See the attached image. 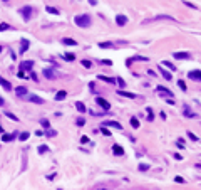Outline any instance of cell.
Here are the masks:
<instances>
[{
	"mask_svg": "<svg viewBox=\"0 0 201 190\" xmlns=\"http://www.w3.org/2000/svg\"><path fill=\"white\" fill-rule=\"evenodd\" d=\"M0 86H2L3 89H7V91H10V89H12V84H10V82H8L7 79H3L2 76H0Z\"/></svg>",
	"mask_w": 201,
	"mask_h": 190,
	"instance_id": "17",
	"label": "cell"
},
{
	"mask_svg": "<svg viewBox=\"0 0 201 190\" xmlns=\"http://www.w3.org/2000/svg\"><path fill=\"white\" fill-rule=\"evenodd\" d=\"M44 76L47 77V79H57L59 74L54 69H44Z\"/></svg>",
	"mask_w": 201,
	"mask_h": 190,
	"instance_id": "9",
	"label": "cell"
},
{
	"mask_svg": "<svg viewBox=\"0 0 201 190\" xmlns=\"http://www.w3.org/2000/svg\"><path fill=\"white\" fill-rule=\"evenodd\" d=\"M183 115L186 116V118H198V115H196L189 106H183Z\"/></svg>",
	"mask_w": 201,
	"mask_h": 190,
	"instance_id": "7",
	"label": "cell"
},
{
	"mask_svg": "<svg viewBox=\"0 0 201 190\" xmlns=\"http://www.w3.org/2000/svg\"><path fill=\"white\" fill-rule=\"evenodd\" d=\"M158 71H161V76H163L166 81H171V79H173V76H171V72H168V71L164 69V67H161V66H159V69H158Z\"/></svg>",
	"mask_w": 201,
	"mask_h": 190,
	"instance_id": "15",
	"label": "cell"
},
{
	"mask_svg": "<svg viewBox=\"0 0 201 190\" xmlns=\"http://www.w3.org/2000/svg\"><path fill=\"white\" fill-rule=\"evenodd\" d=\"M116 22H117V25H126V24H127V17L126 15H122V14H119V15H117L116 17Z\"/></svg>",
	"mask_w": 201,
	"mask_h": 190,
	"instance_id": "12",
	"label": "cell"
},
{
	"mask_svg": "<svg viewBox=\"0 0 201 190\" xmlns=\"http://www.w3.org/2000/svg\"><path fill=\"white\" fill-rule=\"evenodd\" d=\"M40 125H42L45 130H50V121H49V120H45V118L40 120Z\"/></svg>",
	"mask_w": 201,
	"mask_h": 190,
	"instance_id": "27",
	"label": "cell"
},
{
	"mask_svg": "<svg viewBox=\"0 0 201 190\" xmlns=\"http://www.w3.org/2000/svg\"><path fill=\"white\" fill-rule=\"evenodd\" d=\"M64 59H66V61H76V56L72 54V52H67V54L64 56Z\"/></svg>",
	"mask_w": 201,
	"mask_h": 190,
	"instance_id": "32",
	"label": "cell"
},
{
	"mask_svg": "<svg viewBox=\"0 0 201 190\" xmlns=\"http://www.w3.org/2000/svg\"><path fill=\"white\" fill-rule=\"evenodd\" d=\"M112 153L117 155V157H122V155H124V148H122L121 145H114V147H112Z\"/></svg>",
	"mask_w": 201,
	"mask_h": 190,
	"instance_id": "11",
	"label": "cell"
},
{
	"mask_svg": "<svg viewBox=\"0 0 201 190\" xmlns=\"http://www.w3.org/2000/svg\"><path fill=\"white\" fill-rule=\"evenodd\" d=\"M188 136H189V138H191V140H193V141H198V140H199V138H198V136H196L194 133H191V131H188Z\"/></svg>",
	"mask_w": 201,
	"mask_h": 190,
	"instance_id": "40",
	"label": "cell"
},
{
	"mask_svg": "<svg viewBox=\"0 0 201 190\" xmlns=\"http://www.w3.org/2000/svg\"><path fill=\"white\" fill-rule=\"evenodd\" d=\"M66 96H67L66 91H59L57 94H56V99H57V101H62V99H66Z\"/></svg>",
	"mask_w": 201,
	"mask_h": 190,
	"instance_id": "26",
	"label": "cell"
},
{
	"mask_svg": "<svg viewBox=\"0 0 201 190\" xmlns=\"http://www.w3.org/2000/svg\"><path fill=\"white\" fill-rule=\"evenodd\" d=\"M102 128H107V126H111V128H116V130H122V125L119 121H102Z\"/></svg>",
	"mask_w": 201,
	"mask_h": 190,
	"instance_id": "4",
	"label": "cell"
},
{
	"mask_svg": "<svg viewBox=\"0 0 201 190\" xmlns=\"http://www.w3.org/2000/svg\"><path fill=\"white\" fill-rule=\"evenodd\" d=\"M161 67H168V69H171V71H176V66L173 64V62H169V61H163Z\"/></svg>",
	"mask_w": 201,
	"mask_h": 190,
	"instance_id": "23",
	"label": "cell"
},
{
	"mask_svg": "<svg viewBox=\"0 0 201 190\" xmlns=\"http://www.w3.org/2000/svg\"><path fill=\"white\" fill-rule=\"evenodd\" d=\"M148 74H149V76H156V72H154V71H151V69H148Z\"/></svg>",
	"mask_w": 201,
	"mask_h": 190,
	"instance_id": "47",
	"label": "cell"
},
{
	"mask_svg": "<svg viewBox=\"0 0 201 190\" xmlns=\"http://www.w3.org/2000/svg\"><path fill=\"white\" fill-rule=\"evenodd\" d=\"M17 76H19V77H27V76H25V72H24V71H19V72H17Z\"/></svg>",
	"mask_w": 201,
	"mask_h": 190,
	"instance_id": "46",
	"label": "cell"
},
{
	"mask_svg": "<svg viewBox=\"0 0 201 190\" xmlns=\"http://www.w3.org/2000/svg\"><path fill=\"white\" fill-rule=\"evenodd\" d=\"M97 79H101V81H104V82H111V84H114V82H116V79H114V77H107V76H97Z\"/></svg>",
	"mask_w": 201,
	"mask_h": 190,
	"instance_id": "22",
	"label": "cell"
},
{
	"mask_svg": "<svg viewBox=\"0 0 201 190\" xmlns=\"http://www.w3.org/2000/svg\"><path fill=\"white\" fill-rule=\"evenodd\" d=\"M45 8H47L49 14H54V15H59V14H61V10H57L56 7H45Z\"/></svg>",
	"mask_w": 201,
	"mask_h": 190,
	"instance_id": "28",
	"label": "cell"
},
{
	"mask_svg": "<svg viewBox=\"0 0 201 190\" xmlns=\"http://www.w3.org/2000/svg\"><path fill=\"white\" fill-rule=\"evenodd\" d=\"M132 61H149V57H144V56H134L131 61H127V64H131Z\"/></svg>",
	"mask_w": 201,
	"mask_h": 190,
	"instance_id": "25",
	"label": "cell"
},
{
	"mask_svg": "<svg viewBox=\"0 0 201 190\" xmlns=\"http://www.w3.org/2000/svg\"><path fill=\"white\" fill-rule=\"evenodd\" d=\"M96 103H97V104H99V106H101V108H102V109H106V113H107V111H109V109H111V104H109V103H107V101H106L104 98H101V96H99V98H96Z\"/></svg>",
	"mask_w": 201,
	"mask_h": 190,
	"instance_id": "5",
	"label": "cell"
},
{
	"mask_svg": "<svg viewBox=\"0 0 201 190\" xmlns=\"http://www.w3.org/2000/svg\"><path fill=\"white\" fill-rule=\"evenodd\" d=\"M131 126H132V128H136V130H138L139 126H141V123H139V120L136 118V116H132V118H131Z\"/></svg>",
	"mask_w": 201,
	"mask_h": 190,
	"instance_id": "24",
	"label": "cell"
},
{
	"mask_svg": "<svg viewBox=\"0 0 201 190\" xmlns=\"http://www.w3.org/2000/svg\"><path fill=\"white\" fill-rule=\"evenodd\" d=\"M29 136H30V133H29V131H24V133H20V141H25V140H29Z\"/></svg>",
	"mask_w": 201,
	"mask_h": 190,
	"instance_id": "31",
	"label": "cell"
},
{
	"mask_svg": "<svg viewBox=\"0 0 201 190\" xmlns=\"http://www.w3.org/2000/svg\"><path fill=\"white\" fill-rule=\"evenodd\" d=\"M174 180H176L178 183H184V178H183V177H179V175H178V177H174Z\"/></svg>",
	"mask_w": 201,
	"mask_h": 190,
	"instance_id": "44",
	"label": "cell"
},
{
	"mask_svg": "<svg viewBox=\"0 0 201 190\" xmlns=\"http://www.w3.org/2000/svg\"><path fill=\"white\" fill-rule=\"evenodd\" d=\"M0 51H2V47H0Z\"/></svg>",
	"mask_w": 201,
	"mask_h": 190,
	"instance_id": "51",
	"label": "cell"
},
{
	"mask_svg": "<svg viewBox=\"0 0 201 190\" xmlns=\"http://www.w3.org/2000/svg\"><path fill=\"white\" fill-rule=\"evenodd\" d=\"M61 44H64V46H76V41L74 39H71V37H64L62 41H61Z\"/></svg>",
	"mask_w": 201,
	"mask_h": 190,
	"instance_id": "18",
	"label": "cell"
},
{
	"mask_svg": "<svg viewBox=\"0 0 201 190\" xmlns=\"http://www.w3.org/2000/svg\"><path fill=\"white\" fill-rule=\"evenodd\" d=\"M15 136H17L15 133H5V135L2 136V141H5V143H7V141H12Z\"/></svg>",
	"mask_w": 201,
	"mask_h": 190,
	"instance_id": "21",
	"label": "cell"
},
{
	"mask_svg": "<svg viewBox=\"0 0 201 190\" xmlns=\"http://www.w3.org/2000/svg\"><path fill=\"white\" fill-rule=\"evenodd\" d=\"M5 115H7V116H8V118H10V120H13V121H19V118H17V116L13 115V113H8V111H7Z\"/></svg>",
	"mask_w": 201,
	"mask_h": 190,
	"instance_id": "41",
	"label": "cell"
},
{
	"mask_svg": "<svg viewBox=\"0 0 201 190\" xmlns=\"http://www.w3.org/2000/svg\"><path fill=\"white\" fill-rule=\"evenodd\" d=\"M116 82H117V86H121V87H124V86H126V82H124V79H122V77H117Z\"/></svg>",
	"mask_w": 201,
	"mask_h": 190,
	"instance_id": "34",
	"label": "cell"
},
{
	"mask_svg": "<svg viewBox=\"0 0 201 190\" xmlns=\"http://www.w3.org/2000/svg\"><path fill=\"white\" fill-rule=\"evenodd\" d=\"M76 123H77V126H84V125H86V121H84V118H79V120L76 121Z\"/></svg>",
	"mask_w": 201,
	"mask_h": 190,
	"instance_id": "42",
	"label": "cell"
},
{
	"mask_svg": "<svg viewBox=\"0 0 201 190\" xmlns=\"http://www.w3.org/2000/svg\"><path fill=\"white\" fill-rule=\"evenodd\" d=\"M82 66H84V67H87V69H89V67L92 66V62H91V61H87V59H84V61H82Z\"/></svg>",
	"mask_w": 201,
	"mask_h": 190,
	"instance_id": "38",
	"label": "cell"
},
{
	"mask_svg": "<svg viewBox=\"0 0 201 190\" xmlns=\"http://www.w3.org/2000/svg\"><path fill=\"white\" fill-rule=\"evenodd\" d=\"M178 86H179V87H181V89H183V91H186V89H188V87H186V84H184V81H183V79H179V81H178Z\"/></svg>",
	"mask_w": 201,
	"mask_h": 190,
	"instance_id": "36",
	"label": "cell"
},
{
	"mask_svg": "<svg viewBox=\"0 0 201 190\" xmlns=\"http://www.w3.org/2000/svg\"><path fill=\"white\" fill-rule=\"evenodd\" d=\"M20 15L24 17V20H25V22H29V20L32 19V15H34V8H32L30 5L22 7V8H20Z\"/></svg>",
	"mask_w": 201,
	"mask_h": 190,
	"instance_id": "2",
	"label": "cell"
},
{
	"mask_svg": "<svg viewBox=\"0 0 201 190\" xmlns=\"http://www.w3.org/2000/svg\"><path fill=\"white\" fill-rule=\"evenodd\" d=\"M22 46H20V54H25L27 52V49H29V46H30V42L27 41V39H22Z\"/></svg>",
	"mask_w": 201,
	"mask_h": 190,
	"instance_id": "14",
	"label": "cell"
},
{
	"mask_svg": "<svg viewBox=\"0 0 201 190\" xmlns=\"http://www.w3.org/2000/svg\"><path fill=\"white\" fill-rule=\"evenodd\" d=\"M146 111H148V120H149V121H153V120H154V116H153V109L148 108Z\"/></svg>",
	"mask_w": 201,
	"mask_h": 190,
	"instance_id": "37",
	"label": "cell"
},
{
	"mask_svg": "<svg viewBox=\"0 0 201 190\" xmlns=\"http://www.w3.org/2000/svg\"><path fill=\"white\" fill-rule=\"evenodd\" d=\"M27 99L30 101V103H37V104H44V98H40V96L37 94H29Z\"/></svg>",
	"mask_w": 201,
	"mask_h": 190,
	"instance_id": "8",
	"label": "cell"
},
{
	"mask_svg": "<svg viewBox=\"0 0 201 190\" xmlns=\"http://www.w3.org/2000/svg\"><path fill=\"white\" fill-rule=\"evenodd\" d=\"M188 77H189V79H193V81H196V82H199V79H201V72H199V69L189 71V72H188Z\"/></svg>",
	"mask_w": 201,
	"mask_h": 190,
	"instance_id": "6",
	"label": "cell"
},
{
	"mask_svg": "<svg viewBox=\"0 0 201 190\" xmlns=\"http://www.w3.org/2000/svg\"><path fill=\"white\" fill-rule=\"evenodd\" d=\"M5 104V101H3V98H0V106H3Z\"/></svg>",
	"mask_w": 201,
	"mask_h": 190,
	"instance_id": "48",
	"label": "cell"
},
{
	"mask_svg": "<svg viewBox=\"0 0 201 190\" xmlns=\"http://www.w3.org/2000/svg\"><path fill=\"white\" fill-rule=\"evenodd\" d=\"M0 31H2V32H5V31H10V25H8L7 22H2V24H0Z\"/></svg>",
	"mask_w": 201,
	"mask_h": 190,
	"instance_id": "30",
	"label": "cell"
},
{
	"mask_svg": "<svg viewBox=\"0 0 201 190\" xmlns=\"http://www.w3.org/2000/svg\"><path fill=\"white\" fill-rule=\"evenodd\" d=\"M76 109L79 111V113H86V111H87V108H86V104L82 103V101H77V103H76Z\"/></svg>",
	"mask_w": 201,
	"mask_h": 190,
	"instance_id": "19",
	"label": "cell"
},
{
	"mask_svg": "<svg viewBox=\"0 0 201 190\" xmlns=\"http://www.w3.org/2000/svg\"><path fill=\"white\" fill-rule=\"evenodd\" d=\"M15 94L20 98V96H25L27 94V87H24V86H19L17 89H15Z\"/></svg>",
	"mask_w": 201,
	"mask_h": 190,
	"instance_id": "20",
	"label": "cell"
},
{
	"mask_svg": "<svg viewBox=\"0 0 201 190\" xmlns=\"http://www.w3.org/2000/svg\"><path fill=\"white\" fill-rule=\"evenodd\" d=\"M149 168V165H146V163H143V165H139V170H143V172H146V170Z\"/></svg>",
	"mask_w": 201,
	"mask_h": 190,
	"instance_id": "43",
	"label": "cell"
},
{
	"mask_svg": "<svg viewBox=\"0 0 201 190\" xmlns=\"http://www.w3.org/2000/svg\"><path fill=\"white\" fill-rule=\"evenodd\" d=\"M99 47L101 49H109V47H112V42H99Z\"/></svg>",
	"mask_w": 201,
	"mask_h": 190,
	"instance_id": "29",
	"label": "cell"
},
{
	"mask_svg": "<svg viewBox=\"0 0 201 190\" xmlns=\"http://www.w3.org/2000/svg\"><path fill=\"white\" fill-rule=\"evenodd\" d=\"M39 152L45 153V152H49V147H47V145H40V147H39Z\"/></svg>",
	"mask_w": 201,
	"mask_h": 190,
	"instance_id": "35",
	"label": "cell"
},
{
	"mask_svg": "<svg viewBox=\"0 0 201 190\" xmlns=\"http://www.w3.org/2000/svg\"><path fill=\"white\" fill-rule=\"evenodd\" d=\"M57 135V131H54V130H45V136H50V138H52V136H56Z\"/></svg>",
	"mask_w": 201,
	"mask_h": 190,
	"instance_id": "33",
	"label": "cell"
},
{
	"mask_svg": "<svg viewBox=\"0 0 201 190\" xmlns=\"http://www.w3.org/2000/svg\"><path fill=\"white\" fill-rule=\"evenodd\" d=\"M0 133H2V126H0Z\"/></svg>",
	"mask_w": 201,
	"mask_h": 190,
	"instance_id": "50",
	"label": "cell"
},
{
	"mask_svg": "<svg viewBox=\"0 0 201 190\" xmlns=\"http://www.w3.org/2000/svg\"><path fill=\"white\" fill-rule=\"evenodd\" d=\"M34 67V61H24L20 62V71H29Z\"/></svg>",
	"mask_w": 201,
	"mask_h": 190,
	"instance_id": "10",
	"label": "cell"
},
{
	"mask_svg": "<svg viewBox=\"0 0 201 190\" xmlns=\"http://www.w3.org/2000/svg\"><path fill=\"white\" fill-rule=\"evenodd\" d=\"M99 190H109V188H99Z\"/></svg>",
	"mask_w": 201,
	"mask_h": 190,
	"instance_id": "49",
	"label": "cell"
},
{
	"mask_svg": "<svg viewBox=\"0 0 201 190\" xmlns=\"http://www.w3.org/2000/svg\"><path fill=\"white\" fill-rule=\"evenodd\" d=\"M156 92H158L159 96H163V98H174V94H173V91L168 89V87H164V86H158L156 87Z\"/></svg>",
	"mask_w": 201,
	"mask_h": 190,
	"instance_id": "3",
	"label": "cell"
},
{
	"mask_svg": "<svg viewBox=\"0 0 201 190\" xmlns=\"http://www.w3.org/2000/svg\"><path fill=\"white\" fill-rule=\"evenodd\" d=\"M74 22H76V25H79V27H82V29H87V27L92 24L91 15H87V14H82V15L74 17Z\"/></svg>",
	"mask_w": 201,
	"mask_h": 190,
	"instance_id": "1",
	"label": "cell"
},
{
	"mask_svg": "<svg viewBox=\"0 0 201 190\" xmlns=\"http://www.w3.org/2000/svg\"><path fill=\"white\" fill-rule=\"evenodd\" d=\"M176 59H191V54L189 52H174V56Z\"/></svg>",
	"mask_w": 201,
	"mask_h": 190,
	"instance_id": "13",
	"label": "cell"
},
{
	"mask_svg": "<svg viewBox=\"0 0 201 190\" xmlns=\"http://www.w3.org/2000/svg\"><path fill=\"white\" fill-rule=\"evenodd\" d=\"M117 94H119V96H124V98H131V99L138 98V96H136L134 92H127V91H122V89H119V91H117Z\"/></svg>",
	"mask_w": 201,
	"mask_h": 190,
	"instance_id": "16",
	"label": "cell"
},
{
	"mask_svg": "<svg viewBox=\"0 0 201 190\" xmlns=\"http://www.w3.org/2000/svg\"><path fill=\"white\" fill-rule=\"evenodd\" d=\"M81 141H82V143H87V141H89V138L84 135V136H81Z\"/></svg>",
	"mask_w": 201,
	"mask_h": 190,
	"instance_id": "45",
	"label": "cell"
},
{
	"mask_svg": "<svg viewBox=\"0 0 201 190\" xmlns=\"http://www.w3.org/2000/svg\"><path fill=\"white\" fill-rule=\"evenodd\" d=\"M101 133H102V135H106V136H111V131L107 130V128H102V126H101Z\"/></svg>",
	"mask_w": 201,
	"mask_h": 190,
	"instance_id": "39",
	"label": "cell"
}]
</instances>
